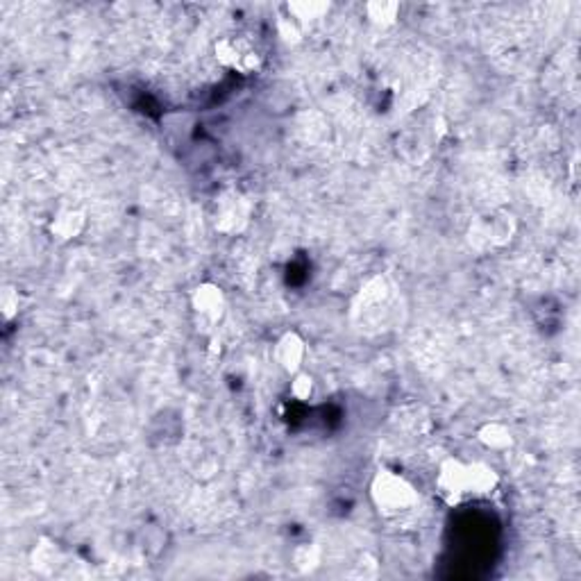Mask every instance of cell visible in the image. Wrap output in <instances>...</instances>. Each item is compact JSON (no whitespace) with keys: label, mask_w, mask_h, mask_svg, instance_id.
<instances>
[{"label":"cell","mask_w":581,"mask_h":581,"mask_svg":"<svg viewBox=\"0 0 581 581\" xmlns=\"http://www.w3.org/2000/svg\"><path fill=\"white\" fill-rule=\"evenodd\" d=\"M21 300L23 298H21V291L16 284L5 282L0 286V316H3V320L12 322L19 318Z\"/></svg>","instance_id":"obj_15"},{"label":"cell","mask_w":581,"mask_h":581,"mask_svg":"<svg viewBox=\"0 0 581 581\" xmlns=\"http://www.w3.org/2000/svg\"><path fill=\"white\" fill-rule=\"evenodd\" d=\"M250 223V202L239 191H227L216 201L214 227L227 236L241 235Z\"/></svg>","instance_id":"obj_6"},{"label":"cell","mask_w":581,"mask_h":581,"mask_svg":"<svg viewBox=\"0 0 581 581\" xmlns=\"http://www.w3.org/2000/svg\"><path fill=\"white\" fill-rule=\"evenodd\" d=\"M278 35L286 46H298L304 39V28L282 12L278 19Z\"/></svg>","instance_id":"obj_18"},{"label":"cell","mask_w":581,"mask_h":581,"mask_svg":"<svg viewBox=\"0 0 581 581\" xmlns=\"http://www.w3.org/2000/svg\"><path fill=\"white\" fill-rule=\"evenodd\" d=\"M291 397L298 402H309L316 393V377L309 371H300L295 375H291V384H288Z\"/></svg>","instance_id":"obj_16"},{"label":"cell","mask_w":581,"mask_h":581,"mask_svg":"<svg viewBox=\"0 0 581 581\" xmlns=\"http://www.w3.org/2000/svg\"><path fill=\"white\" fill-rule=\"evenodd\" d=\"M214 59L223 69L252 75L264 66V55L244 35H225L214 41Z\"/></svg>","instance_id":"obj_4"},{"label":"cell","mask_w":581,"mask_h":581,"mask_svg":"<svg viewBox=\"0 0 581 581\" xmlns=\"http://www.w3.org/2000/svg\"><path fill=\"white\" fill-rule=\"evenodd\" d=\"M402 5L397 0H368L363 5V16H366L368 25L377 30H391L396 28L400 21Z\"/></svg>","instance_id":"obj_12"},{"label":"cell","mask_w":581,"mask_h":581,"mask_svg":"<svg viewBox=\"0 0 581 581\" xmlns=\"http://www.w3.org/2000/svg\"><path fill=\"white\" fill-rule=\"evenodd\" d=\"M279 10L307 30L309 25L318 23L329 14L332 3H328V0H291V3H284Z\"/></svg>","instance_id":"obj_10"},{"label":"cell","mask_w":581,"mask_h":581,"mask_svg":"<svg viewBox=\"0 0 581 581\" xmlns=\"http://www.w3.org/2000/svg\"><path fill=\"white\" fill-rule=\"evenodd\" d=\"M294 568L300 572V575H309L316 568H320L322 561V547L316 545V543H304V545H298L294 550Z\"/></svg>","instance_id":"obj_14"},{"label":"cell","mask_w":581,"mask_h":581,"mask_svg":"<svg viewBox=\"0 0 581 581\" xmlns=\"http://www.w3.org/2000/svg\"><path fill=\"white\" fill-rule=\"evenodd\" d=\"M368 498L372 508L381 518H400L405 513L414 511L421 502V493L411 479L393 468H380L368 483Z\"/></svg>","instance_id":"obj_2"},{"label":"cell","mask_w":581,"mask_h":581,"mask_svg":"<svg viewBox=\"0 0 581 581\" xmlns=\"http://www.w3.org/2000/svg\"><path fill=\"white\" fill-rule=\"evenodd\" d=\"M64 550L59 547V543L50 541V538H39L30 552V566L32 570H37L39 575H55L59 566L64 563Z\"/></svg>","instance_id":"obj_11"},{"label":"cell","mask_w":581,"mask_h":581,"mask_svg":"<svg viewBox=\"0 0 581 581\" xmlns=\"http://www.w3.org/2000/svg\"><path fill=\"white\" fill-rule=\"evenodd\" d=\"M518 232V220L507 209H491L474 216L468 230V241L479 252L504 248Z\"/></svg>","instance_id":"obj_3"},{"label":"cell","mask_w":581,"mask_h":581,"mask_svg":"<svg viewBox=\"0 0 581 581\" xmlns=\"http://www.w3.org/2000/svg\"><path fill=\"white\" fill-rule=\"evenodd\" d=\"M89 216L82 207H59L48 220V235L59 244L78 241L87 232Z\"/></svg>","instance_id":"obj_8"},{"label":"cell","mask_w":581,"mask_h":581,"mask_svg":"<svg viewBox=\"0 0 581 581\" xmlns=\"http://www.w3.org/2000/svg\"><path fill=\"white\" fill-rule=\"evenodd\" d=\"M500 473L486 461H466L461 457H445L434 477V489L440 502L459 507L470 500H483L498 491Z\"/></svg>","instance_id":"obj_1"},{"label":"cell","mask_w":581,"mask_h":581,"mask_svg":"<svg viewBox=\"0 0 581 581\" xmlns=\"http://www.w3.org/2000/svg\"><path fill=\"white\" fill-rule=\"evenodd\" d=\"M397 150L406 161L418 164V167L430 157V146H427L425 137L421 132H414V130H409V132L397 139Z\"/></svg>","instance_id":"obj_13"},{"label":"cell","mask_w":581,"mask_h":581,"mask_svg":"<svg viewBox=\"0 0 581 581\" xmlns=\"http://www.w3.org/2000/svg\"><path fill=\"white\" fill-rule=\"evenodd\" d=\"M189 307L198 320L207 322L209 328H214L227 313V295H225L220 284L201 282L189 294Z\"/></svg>","instance_id":"obj_5"},{"label":"cell","mask_w":581,"mask_h":581,"mask_svg":"<svg viewBox=\"0 0 581 581\" xmlns=\"http://www.w3.org/2000/svg\"><path fill=\"white\" fill-rule=\"evenodd\" d=\"M377 575H380V561L371 552H359L357 559L352 561V568L347 570V577H352V579H375Z\"/></svg>","instance_id":"obj_17"},{"label":"cell","mask_w":581,"mask_h":581,"mask_svg":"<svg viewBox=\"0 0 581 581\" xmlns=\"http://www.w3.org/2000/svg\"><path fill=\"white\" fill-rule=\"evenodd\" d=\"M307 338L298 332V329H286L278 337L273 346V362L278 363L279 371L284 375H295V372L304 371V362H307Z\"/></svg>","instance_id":"obj_7"},{"label":"cell","mask_w":581,"mask_h":581,"mask_svg":"<svg viewBox=\"0 0 581 581\" xmlns=\"http://www.w3.org/2000/svg\"><path fill=\"white\" fill-rule=\"evenodd\" d=\"M474 439L491 452H508L516 448V434L504 421H486L477 427Z\"/></svg>","instance_id":"obj_9"}]
</instances>
